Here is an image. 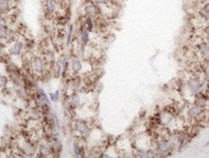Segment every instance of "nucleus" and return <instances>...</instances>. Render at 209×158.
Segmentation results:
<instances>
[{
  "instance_id": "1a4fd4ad",
  "label": "nucleus",
  "mask_w": 209,
  "mask_h": 158,
  "mask_svg": "<svg viewBox=\"0 0 209 158\" xmlns=\"http://www.w3.org/2000/svg\"><path fill=\"white\" fill-rule=\"evenodd\" d=\"M51 148L54 152H60L61 149H62V143H61V141L57 138H53L51 141Z\"/></svg>"
},
{
  "instance_id": "dca6fc26",
  "label": "nucleus",
  "mask_w": 209,
  "mask_h": 158,
  "mask_svg": "<svg viewBox=\"0 0 209 158\" xmlns=\"http://www.w3.org/2000/svg\"><path fill=\"white\" fill-rule=\"evenodd\" d=\"M80 41H81V43H83V45H86L88 43V41H89V32L86 30V29H84V30L81 31Z\"/></svg>"
},
{
  "instance_id": "c756f323",
  "label": "nucleus",
  "mask_w": 209,
  "mask_h": 158,
  "mask_svg": "<svg viewBox=\"0 0 209 158\" xmlns=\"http://www.w3.org/2000/svg\"><path fill=\"white\" fill-rule=\"evenodd\" d=\"M1 23H3V18H2L1 14H0V24H1Z\"/></svg>"
},
{
  "instance_id": "ddd939ff",
  "label": "nucleus",
  "mask_w": 209,
  "mask_h": 158,
  "mask_svg": "<svg viewBox=\"0 0 209 158\" xmlns=\"http://www.w3.org/2000/svg\"><path fill=\"white\" fill-rule=\"evenodd\" d=\"M199 16L204 22H209V8L207 6H204L200 8L199 10Z\"/></svg>"
},
{
  "instance_id": "bb28decb",
  "label": "nucleus",
  "mask_w": 209,
  "mask_h": 158,
  "mask_svg": "<svg viewBox=\"0 0 209 158\" xmlns=\"http://www.w3.org/2000/svg\"><path fill=\"white\" fill-rule=\"evenodd\" d=\"M55 3L59 6H64L66 4V0H54Z\"/></svg>"
},
{
  "instance_id": "f8f14e48",
  "label": "nucleus",
  "mask_w": 209,
  "mask_h": 158,
  "mask_svg": "<svg viewBox=\"0 0 209 158\" xmlns=\"http://www.w3.org/2000/svg\"><path fill=\"white\" fill-rule=\"evenodd\" d=\"M72 69H73V71L76 72V73L80 72L81 69H83L81 61L80 59H77V58H74V59L72 60Z\"/></svg>"
},
{
  "instance_id": "2eb2a0df",
  "label": "nucleus",
  "mask_w": 209,
  "mask_h": 158,
  "mask_svg": "<svg viewBox=\"0 0 209 158\" xmlns=\"http://www.w3.org/2000/svg\"><path fill=\"white\" fill-rule=\"evenodd\" d=\"M10 9V1L9 0H0V11L8 12Z\"/></svg>"
},
{
  "instance_id": "6e6552de",
  "label": "nucleus",
  "mask_w": 209,
  "mask_h": 158,
  "mask_svg": "<svg viewBox=\"0 0 209 158\" xmlns=\"http://www.w3.org/2000/svg\"><path fill=\"white\" fill-rule=\"evenodd\" d=\"M157 148H158V151L161 153H167V151H170V145L167 143L166 140H162L158 143Z\"/></svg>"
},
{
  "instance_id": "412c9836",
  "label": "nucleus",
  "mask_w": 209,
  "mask_h": 158,
  "mask_svg": "<svg viewBox=\"0 0 209 158\" xmlns=\"http://www.w3.org/2000/svg\"><path fill=\"white\" fill-rule=\"evenodd\" d=\"M50 96H51V101H53V102L58 101V99H59V93H58V91H56V92H52V93H51Z\"/></svg>"
},
{
  "instance_id": "7c9ffc66",
  "label": "nucleus",
  "mask_w": 209,
  "mask_h": 158,
  "mask_svg": "<svg viewBox=\"0 0 209 158\" xmlns=\"http://www.w3.org/2000/svg\"><path fill=\"white\" fill-rule=\"evenodd\" d=\"M208 145H209V141H208V142H207L205 145H204V147H208Z\"/></svg>"
},
{
  "instance_id": "7ed1b4c3",
  "label": "nucleus",
  "mask_w": 209,
  "mask_h": 158,
  "mask_svg": "<svg viewBox=\"0 0 209 158\" xmlns=\"http://www.w3.org/2000/svg\"><path fill=\"white\" fill-rule=\"evenodd\" d=\"M202 114H203L202 107H200L199 105L192 106L190 109L188 110V115H189L191 118H198L199 116H202Z\"/></svg>"
},
{
  "instance_id": "f03ea898",
  "label": "nucleus",
  "mask_w": 209,
  "mask_h": 158,
  "mask_svg": "<svg viewBox=\"0 0 209 158\" xmlns=\"http://www.w3.org/2000/svg\"><path fill=\"white\" fill-rule=\"evenodd\" d=\"M187 85H188V88H189V90L191 91L192 94H198L200 91V89H202V82H200L199 79H196V78L189 81Z\"/></svg>"
},
{
  "instance_id": "0eeeda50",
  "label": "nucleus",
  "mask_w": 209,
  "mask_h": 158,
  "mask_svg": "<svg viewBox=\"0 0 209 158\" xmlns=\"http://www.w3.org/2000/svg\"><path fill=\"white\" fill-rule=\"evenodd\" d=\"M199 52L202 58L209 57V45L207 43H202L199 46Z\"/></svg>"
},
{
  "instance_id": "6ab92c4d",
  "label": "nucleus",
  "mask_w": 209,
  "mask_h": 158,
  "mask_svg": "<svg viewBox=\"0 0 209 158\" xmlns=\"http://www.w3.org/2000/svg\"><path fill=\"white\" fill-rule=\"evenodd\" d=\"M91 1L97 5H109L112 0H91Z\"/></svg>"
},
{
  "instance_id": "cd10ccee",
  "label": "nucleus",
  "mask_w": 209,
  "mask_h": 158,
  "mask_svg": "<svg viewBox=\"0 0 209 158\" xmlns=\"http://www.w3.org/2000/svg\"><path fill=\"white\" fill-rule=\"evenodd\" d=\"M138 156H141V157H146V156H148L147 155V152L144 151H138Z\"/></svg>"
},
{
  "instance_id": "a211bd4d",
  "label": "nucleus",
  "mask_w": 209,
  "mask_h": 158,
  "mask_svg": "<svg viewBox=\"0 0 209 158\" xmlns=\"http://www.w3.org/2000/svg\"><path fill=\"white\" fill-rule=\"evenodd\" d=\"M80 102V96L77 94H74L73 96L71 97V100H70V103H71V105L73 107L79 106Z\"/></svg>"
},
{
  "instance_id": "4468645a",
  "label": "nucleus",
  "mask_w": 209,
  "mask_h": 158,
  "mask_svg": "<svg viewBox=\"0 0 209 158\" xmlns=\"http://www.w3.org/2000/svg\"><path fill=\"white\" fill-rule=\"evenodd\" d=\"M39 153L41 154V156H44V157H48L51 155V148L47 147V145H41L40 148H39Z\"/></svg>"
},
{
  "instance_id": "4be33fe9",
  "label": "nucleus",
  "mask_w": 209,
  "mask_h": 158,
  "mask_svg": "<svg viewBox=\"0 0 209 158\" xmlns=\"http://www.w3.org/2000/svg\"><path fill=\"white\" fill-rule=\"evenodd\" d=\"M74 153H75L76 156H80V145L75 144L74 145Z\"/></svg>"
},
{
  "instance_id": "393cba45",
  "label": "nucleus",
  "mask_w": 209,
  "mask_h": 158,
  "mask_svg": "<svg viewBox=\"0 0 209 158\" xmlns=\"http://www.w3.org/2000/svg\"><path fill=\"white\" fill-rule=\"evenodd\" d=\"M72 32H73V25H71V26H70V28H69V33H68V37H67V45H69L70 40H71Z\"/></svg>"
},
{
  "instance_id": "9d476101",
  "label": "nucleus",
  "mask_w": 209,
  "mask_h": 158,
  "mask_svg": "<svg viewBox=\"0 0 209 158\" xmlns=\"http://www.w3.org/2000/svg\"><path fill=\"white\" fill-rule=\"evenodd\" d=\"M45 7L50 14H53L56 10V3L54 0H45Z\"/></svg>"
},
{
  "instance_id": "aec40b11",
  "label": "nucleus",
  "mask_w": 209,
  "mask_h": 158,
  "mask_svg": "<svg viewBox=\"0 0 209 158\" xmlns=\"http://www.w3.org/2000/svg\"><path fill=\"white\" fill-rule=\"evenodd\" d=\"M8 33V29L7 27L4 25L3 23L0 24V37H6Z\"/></svg>"
},
{
  "instance_id": "f3484780",
  "label": "nucleus",
  "mask_w": 209,
  "mask_h": 158,
  "mask_svg": "<svg viewBox=\"0 0 209 158\" xmlns=\"http://www.w3.org/2000/svg\"><path fill=\"white\" fill-rule=\"evenodd\" d=\"M93 25H94V23H93V20H92V18H90V16H87V19H85V22H84V26H85V29L90 32V31H92V29H93Z\"/></svg>"
},
{
  "instance_id": "20e7f679",
  "label": "nucleus",
  "mask_w": 209,
  "mask_h": 158,
  "mask_svg": "<svg viewBox=\"0 0 209 158\" xmlns=\"http://www.w3.org/2000/svg\"><path fill=\"white\" fill-rule=\"evenodd\" d=\"M32 66L35 72L37 73H42L44 71V61L41 59L40 57H34L32 60Z\"/></svg>"
},
{
  "instance_id": "b1692460",
  "label": "nucleus",
  "mask_w": 209,
  "mask_h": 158,
  "mask_svg": "<svg viewBox=\"0 0 209 158\" xmlns=\"http://www.w3.org/2000/svg\"><path fill=\"white\" fill-rule=\"evenodd\" d=\"M47 58L48 61H53L54 60V52H48L47 53Z\"/></svg>"
},
{
  "instance_id": "a878e982",
  "label": "nucleus",
  "mask_w": 209,
  "mask_h": 158,
  "mask_svg": "<svg viewBox=\"0 0 209 158\" xmlns=\"http://www.w3.org/2000/svg\"><path fill=\"white\" fill-rule=\"evenodd\" d=\"M204 76H205L206 80L209 81V64L206 66L205 68H204Z\"/></svg>"
},
{
  "instance_id": "423d86ee",
  "label": "nucleus",
  "mask_w": 209,
  "mask_h": 158,
  "mask_svg": "<svg viewBox=\"0 0 209 158\" xmlns=\"http://www.w3.org/2000/svg\"><path fill=\"white\" fill-rule=\"evenodd\" d=\"M76 130L77 131V133H80V135H86L89 132V128L87 126V124L83 122V121H79L76 123Z\"/></svg>"
},
{
  "instance_id": "9b49d317",
  "label": "nucleus",
  "mask_w": 209,
  "mask_h": 158,
  "mask_svg": "<svg viewBox=\"0 0 209 158\" xmlns=\"http://www.w3.org/2000/svg\"><path fill=\"white\" fill-rule=\"evenodd\" d=\"M22 49V42H16L10 49V52L14 55H18L20 53Z\"/></svg>"
},
{
  "instance_id": "c85d7f7f",
  "label": "nucleus",
  "mask_w": 209,
  "mask_h": 158,
  "mask_svg": "<svg viewBox=\"0 0 209 158\" xmlns=\"http://www.w3.org/2000/svg\"><path fill=\"white\" fill-rule=\"evenodd\" d=\"M200 2L203 3V4H207V3H209V0H200Z\"/></svg>"
},
{
  "instance_id": "39448f33",
  "label": "nucleus",
  "mask_w": 209,
  "mask_h": 158,
  "mask_svg": "<svg viewBox=\"0 0 209 158\" xmlns=\"http://www.w3.org/2000/svg\"><path fill=\"white\" fill-rule=\"evenodd\" d=\"M37 99H38V103H39L40 106H42L44 108L50 107V102H48V99L46 96V94L43 92V90H41V89L39 90Z\"/></svg>"
},
{
  "instance_id": "f257e3e1",
  "label": "nucleus",
  "mask_w": 209,
  "mask_h": 158,
  "mask_svg": "<svg viewBox=\"0 0 209 158\" xmlns=\"http://www.w3.org/2000/svg\"><path fill=\"white\" fill-rule=\"evenodd\" d=\"M83 12L86 16L92 18V16H99L101 14V8L95 3H89L83 7Z\"/></svg>"
},
{
  "instance_id": "5701e85b",
  "label": "nucleus",
  "mask_w": 209,
  "mask_h": 158,
  "mask_svg": "<svg viewBox=\"0 0 209 158\" xmlns=\"http://www.w3.org/2000/svg\"><path fill=\"white\" fill-rule=\"evenodd\" d=\"M7 84V78L4 76H0V87L5 86Z\"/></svg>"
}]
</instances>
